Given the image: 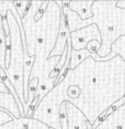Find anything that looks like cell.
I'll return each mask as SVG.
<instances>
[{"instance_id":"cell-1","label":"cell","mask_w":125,"mask_h":129,"mask_svg":"<svg viewBox=\"0 0 125 129\" xmlns=\"http://www.w3.org/2000/svg\"><path fill=\"white\" fill-rule=\"evenodd\" d=\"M125 96V62L121 56L97 62L91 56L68 70L37 105L43 119L57 121L64 102L77 107L90 125Z\"/></svg>"},{"instance_id":"cell-2","label":"cell","mask_w":125,"mask_h":129,"mask_svg":"<svg viewBox=\"0 0 125 129\" xmlns=\"http://www.w3.org/2000/svg\"><path fill=\"white\" fill-rule=\"evenodd\" d=\"M42 4L43 1H31L25 16L21 19L28 54L35 57L36 63L45 62L51 56L59 34L62 18V8L58 2L48 1L42 17L35 19Z\"/></svg>"},{"instance_id":"cell-3","label":"cell","mask_w":125,"mask_h":129,"mask_svg":"<svg viewBox=\"0 0 125 129\" xmlns=\"http://www.w3.org/2000/svg\"><path fill=\"white\" fill-rule=\"evenodd\" d=\"M57 2L62 8L70 33L91 24L98 27L101 36V48L97 52L99 57L107 56L111 53L113 43L125 36V10L116 7L117 1H93L91 6L92 17L87 20H81L77 13L69 9L68 1Z\"/></svg>"},{"instance_id":"cell-4","label":"cell","mask_w":125,"mask_h":129,"mask_svg":"<svg viewBox=\"0 0 125 129\" xmlns=\"http://www.w3.org/2000/svg\"><path fill=\"white\" fill-rule=\"evenodd\" d=\"M7 22L9 25L10 38V62L8 69L5 71L8 80L13 86L22 106H25L24 92H23V69H24V50L21 38L20 27L17 19L13 17L11 10L7 12Z\"/></svg>"},{"instance_id":"cell-5","label":"cell","mask_w":125,"mask_h":129,"mask_svg":"<svg viewBox=\"0 0 125 129\" xmlns=\"http://www.w3.org/2000/svg\"><path fill=\"white\" fill-rule=\"evenodd\" d=\"M93 40L101 42L100 31H99V29L95 24L88 25L86 28L79 29V30L74 31L70 33L71 49L75 50V51L87 49L88 43Z\"/></svg>"},{"instance_id":"cell-6","label":"cell","mask_w":125,"mask_h":129,"mask_svg":"<svg viewBox=\"0 0 125 129\" xmlns=\"http://www.w3.org/2000/svg\"><path fill=\"white\" fill-rule=\"evenodd\" d=\"M67 129H88L89 121L81 111L72 104L65 102Z\"/></svg>"},{"instance_id":"cell-7","label":"cell","mask_w":125,"mask_h":129,"mask_svg":"<svg viewBox=\"0 0 125 129\" xmlns=\"http://www.w3.org/2000/svg\"><path fill=\"white\" fill-rule=\"evenodd\" d=\"M0 129H49V127L34 118L20 117L0 126Z\"/></svg>"},{"instance_id":"cell-8","label":"cell","mask_w":125,"mask_h":129,"mask_svg":"<svg viewBox=\"0 0 125 129\" xmlns=\"http://www.w3.org/2000/svg\"><path fill=\"white\" fill-rule=\"evenodd\" d=\"M95 129H125V105L105 117Z\"/></svg>"},{"instance_id":"cell-9","label":"cell","mask_w":125,"mask_h":129,"mask_svg":"<svg viewBox=\"0 0 125 129\" xmlns=\"http://www.w3.org/2000/svg\"><path fill=\"white\" fill-rule=\"evenodd\" d=\"M70 37V32L68 31L67 24H66V19L65 16L62 12V18H60V29H59V34H58L56 44L55 48L53 49L49 57L54 56H62L63 53L65 52V50L67 49V40Z\"/></svg>"},{"instance_id":"cell-10","label":"cell","mask_w":125,"mask_h":129,"mask_svg":"<svg viewBox=\"0 0 125 129\" xmlns=\"http://www.w3.org/2000/svg\"><path fill=\"white\" fill-rule=\"evenodd\" d=\"M92 4L93 1H68V8L77 13L81 20H87L92 17Z\"/></svg>"},{"instance_id":"cell-11","label":"cell","mask_w":125,"mask_h":129,"mask_svg":"<svg viewBox=\"0 0 125 129\" xmlns=\"http://www.w3.org/2000/svg\"><path fill=\"white\" fill-rule=\"evenodd\" d=\"M121 56L122 60L125 62V36L120 38L118 40H116L114 43H113L112 45V50H111V53H110L107 56L105 57H99L97 53H93L91 54V57L93 58L94 61H97V62H100V61H109L111 60V58L115 57V56Z\"/></svg>"},{"instance_id":"cell-12","label":"cell","mask_w":125,"mask_h":129,"mask_svg":"<svg viewBox=\"0 0 125 129\" xmlns=\"http://www.w3.org/2000/svg\"><path fill=\"white\" fill-rule=\"evenodd\" d=\"M0 108L7 110L13 116V118H20V111L16 99L10 93H0Z\"/></svg>"},{"instance_id":"cell-13","label":"cell","mask_w":125,"mask_h":129,"mask_svg":"<svg viewBox=\"0 0 125 129\" xmlns=\"http://www.w3.org/2000/svg\"><path fill=\"white\" fill-rule=\"evenodd\" d=\"M91 56V53L87 49L79 50V51H75L71 49L70 52V62H69V70H75L79 65L80 63H82L85 60Z\"/></svg>"},{"instance_id":"cell-14","label":"cell","mask_w":125,"mask_h":129,"mask_svg":"<svg viewBox=\"0 0 125 129\" xmlns=\"http://www.w3.org/2000/svg\"><path fill=\"white\" fill-rule=\"evenodd\" d=\"M37 85H39V80L37 78H34V80H31L29 82V87H28V99H27V104L23 107V110H24V117L27 116L29 108L31 107L32 103L34 102L36 96V89H37Z\"/></svg>"},{"instance_id":"cell-15","label":"cell","mask_w":125,"mask_h":129,"mask_svg":"<svg viewBox=\"0 0 125 129\" xmlns=\"http://www.w3.org/2000/svg\"><path fill=\"white\" fill-rule=\"evenodd\" d=\"M6 34L4 31V27H2V17L0 16V67L2 70H6Z\"/></svg>"},{"instance_id":"cell-16","label":"cell","mask_w":125,"mask_h":129,"mask_svg":"<svg viewBox=\"0 0 125 129\" xmlns=\"http://www.w3.org/2000/svg\"><path fill=\"white\" fill-rule=\"evenodd\" d=\"M14 8H16L17 12H18L20 19H22L25 16L27 11L31 5V1H13Z\"/></svg>"},{"instance_id":"cell-17","label":"cell","mask_w":125,"mask_h":129,"mask_svg":"<svg viewBox=\"0 0 125 129\" xmlns=\"http://www.w3.org/2000/svg\"><path fill=\"white\" fill-rule=\"evenodd\" d=\"M13 119V116L9 114L7 110L2 109V108H0V126L7 124V122L11 121V120Z\"/></svg>"},{"instance_id":"cell-18","label":"cell","mask_w":125,"mask_h":129,"mask_svg":"<svg viewBox=\"0 0 125 129\" xmlns=\"http://www.w3.org/2000/svg\"><path fill=\"white\" fill-rule=\"evenodd\" d=\"M100 48H101V42H99V41H95V40L91 41V42H89L88 45H87V50H88V51L91 54L97 53Z\"/></svg>"},{"instance_id":"cell-19","label":"cell","mask_w":125,"mask_h":129,"mask_svg":"<svg viewBox=\"0 0 125 129\" xmlns=\"http://www.w3.org/2000/svg\"><path fill=\"white\" fill-rule=\"evenodd\" d=\"M0 93H9V90H8V88L6 87L4 82H0Z\"/></svg>"},{"instance_id":"cell-20","label":"cell","mask_w":125,"mask_h":129,"mask_svg":"<svg viewBox=\"0 0 125 129\" xmlns=\"http://www.w3.org/2000/svg\"><path fill=\"white\" fill-rule=\"evenodd\" d=\"M116 7L125 10V0H120V1H117L116 2Z\"/></svg>"},{"instance_id":"cell-21","label":"cell","mask_w":125,"mask_h":129,"mask_svg":"<svg viewBox=\"0 0 125 129\" xmlns=\"http://www.w3.org/2000/svg\"><path fill=\"white\" fill-rule=\"evenodd\" d=\"M88 129H92V126H91V125H90V124L88 125Z\"/></svg>"},{"instance_id":"cell-22","label":"cell","mask_w":125,"mask_h":129,"mask_svg":"<svg viewBox=\"0 0 125 129\" xmlns=\"http://www.w3.org/2000/svg\"><path fill=\"white\" fill-rule=\"evenodd\" d=\"M0 82H2V80H1V77H0Z\"/></svg>"},{"instance_id":"cell-23","label":"cell","mask_w":125,"mask_h":129,"mask_svg":"<svg viewBox=\"0 0 125 129\" xmlns=\"http://www.w3.org/2000/svg\"><path fill=\"white\" fill-rule=\"evenodd\" d=\"M49 129H53V128H49Z\"/></svg>"}]
</instances>
